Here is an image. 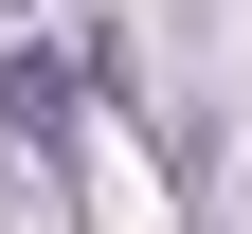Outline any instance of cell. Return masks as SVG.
<instances>
[{"label": "cell", "mask_w": 252, "mask_h": 234, "mask_svg": "<svg viewBox=\"0 0 252 234\" xmlns=\"http://www.w3.org/2000/svg\"><path fill=\"white\" fill-rule=\"evenodd\" d=\"M54 126H72V72L54 54H0V144H54Z\"/></svg>", "instance_id": "6da1fadb"}]
</instances>
